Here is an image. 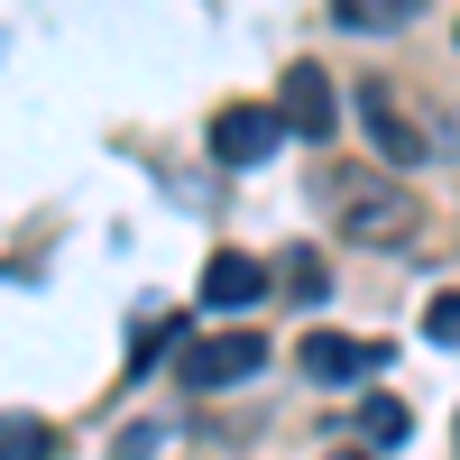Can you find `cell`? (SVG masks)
I'll use <instances>...</instances> for the list:
<instances>
[{
  "instance_id": "obj_1",
  "label": "cell",
  "mask_w": 460,
  "mask_h": 460,
  "mask_svg": "<svg viewBox=\"0 0 460 460\" xmlns=\"http://www.w3.org/2000/svg\"><path fill=\"white\" fill-rule=\"evenodd\" d=\"M258 368H267V341L258 332H184V359H175V377L194 396L240 387V377H258Z\"/></svg>"
},
{
  "instance_id": "obj_2",
  "label": "cell",
  "mask_w": 460,
  "mask_h": 460,
  "mask_svg": "<svg viewBox=\"0 0 460 460\" xmlns=\"http://www.w3.org/2000/svg\"><path fill=\"white\" fill-rule=\"evenodd\" d=\"M295 368L314 377V387H368V377L387 368V341H350V332H304V341H295Z\"/></svg>"
},
{
  "instance_id": "obj_3",
  "label": "cell",
  "mask_w": 460,
  "mask_h": 460,
  "mask_svg": "<svg viewBox=\"0 0 460 460\" xmlns=\"http://www.w3.org/2000/svg\"><path fill=\"white\" fill-rule=\"evenodd\" d=\"M295 129H286V111H258V102H230L221 120H212V157L221 166H267L286 147Z\"/></svg>"
},
{
  "instance_id": "obj_4",
  "label": "cell",
  "mask_w": 460,
  "mask_h": 460,
  "mask_svg": "<svg viewBox=\"0 0 460 460\" xmlns=\"http://www.w3.org/2000/svg\"><path fill=\"white\" fill-rule=\"evenodd\" d=\"M359 120H368V147H377L387 166H405V175H414V166L433 157V138L414 129L405 111H396V93H368V102H359Z\"/></svg>"
},
{
  "instance_id": "obj_5",
  "label": "cell",
  "mask_w": 460,
  "mask_h": 460,
  "mask_svg": "<svg viewBox=\"0 0 460 460\" xmlns=\"http://www.w3.org/2000/svg\"><path fill=\"white\" fill-rule=\"evenodd\" d=\"M212 314H249V304L267 295V267L258 258H240V249H212V267H203V286H194Z\"/></svg>"
},
{
  "instance_id": "obj_6",
  "label": "cell",
  "mask_w": 460,
  "mask_h": 460,
  "mask_svg": "<svg viewBox=\"0 0 460 460\" xmlns=\"http://www.w3.org/2000/svg\"><path fill=\"white\" fill-rule=\"evenodd\" d=\"M286 129L295 138H332V74L323 65H286Z\"/></svg>"
},
{
  "instance_id": "obj_7",
  "label": "cell",
  "mask_w": 460,
  "mask_h": 460,
  "mask_svg": "<svg viewBox=\"0 0 460 460\" xmlns=\"http://www.w3.org/2000/svg\"><path fill=\"white\" fill-rule=\"evenodd\" d=\"M350 240H414V203L405 194H350Z\"/></svg>"
},
{
  "instance_id": "obj_8",
  "label": "cell",
  "mask_w": 460,
  "mask_h": 460,
  "mask_svg": "<svg viewBox=\"0 0 460 460\" xmlns=\"http://www.w3.org/2000/svg\"><path fill=\"white\" fill-rule=\"evenodd\" d=\"M332 19L359 28V37H396V28L424 19V0H332Z\"/></svg>"
},
{
  "instance_id": "obj_9",
  "label": "cell",
  "mask_w": 460,
  "mask_h": 460,
  "mask_svg": "<svg viewBox=\"0 0 460 460\" xmlns=\"http://www.w3.org/2000/svg\"><path fill=\"white\" fill-rule=\"evenodd\" d=\"M277 286H286L295 304H323V295H332V267H323V249H286V267H277Z\"/></svg>"
},
{
  "instance_id": "obj_10",
  "label": "cell",
  "mask_w": 460,
  "mask_h": 460,
  "mask_svg": "<svg viewBox=\"0 0 460 460\" xmlns=\"http://www.w3.org/2000/svg\"><path fill=\"white\" fill-rule=\"evenodd\" d=\"M0 460H56V433L37 414H0Z\"/></svg>"
},
{
  "instance_id": "obj_11",
  "label": "cell",
  "mask_w": 460,
  "mask_h": 460,
  "mask_svg": "<svg viewBox=\"0 0 460 460\" xmlns=\"http://www.w3.org/2000/svg\"><path fill=\"white\" fill-rule=\"evenodd\" d=\"M359 433H368L377 451H396V442H405V405H396V396H368V405H359Z\"/></svg>"
},
{
  "instance_id": "obj_12",
  "label": "cell",
  "mask_w": 460,
  "mask_h": 460,
  "mask_svg": "<svg viewBox=\"0 0 460 460\" xmlns=\"http://www.w3.org/2000/svg\"><path fill=\"white\" fill-rule=\"evenodd\" d=\"M424 332L451 350V341H460V295H433V304H424Z\"/></svg>"
},
{
  "instance_id": "obj_13",
  "label": "cell",
  "mask_w": 460,
  "mask_h": 460,
  "mask_svg": "<svg viewBox=\"0 0 460 460\" xmlns=\"http://www.w3.org/2000/svg\"><path fill=\"white\" fill-rule=\"evenodd\" d=\"M341 460H359V451H341Z\"/></svg>"
}]
</instances>
